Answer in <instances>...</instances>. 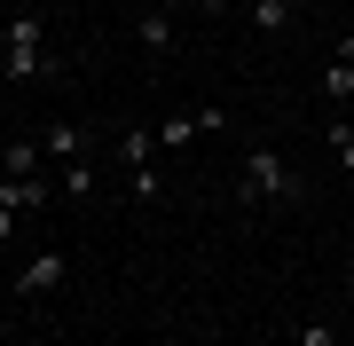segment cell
Instances as JSON below:
<instances>
[{"instance_id": "cell-3", "label": "cell", "mask_w": 354, "mask_h": 346, "mask_svg": "<svg viewBox=\"0 0 354 346\" xmlns=\"http://www.w3.org/2000/svg\"><path fill=\"white\" fill-rule=\"evenodd\" d=\"M0 48H8V71L0 79H55V55L39 48V16H8V32H0Z\"/></svg>"}, {"instance_id": "cell-14", "label": "cell", "mask_w": 354, "mask_h": 346, "mask_svg": "<svg viewBox=\"0 0 354 346\" xmlns=\"http://www.w3.org/2000/svg\"><path fill=\"white\" fill-rule=\"evenodd\" d=\"M330 338H339L330 323H307V331H299V346H330Z\"/></svg>"}, {"instance_id": "cell-2", "label": "cell", "mask_w": 354, "mask_h": 346, "mask_svg": "<svg viewBox=\"0 0 354 346\" xmlns=\"http://www.w3.org/2000/svg\"><path fill=\"white\" fill-rule=\"evenodd\" d=\"M118 173H127L134 205H158V126H142V118L118 126Z\"/></svg>"}, {"instance_id": "cell-12", "label": "cell", "mask_w": 354, "mask_h": 346, "mask_svg": "<svg viewBox=\"0 0 354 346\" xmlns=\"http://www.w3.org/2000/svg\"><path fill=\"white\" fill-rule=\"evenodd\" d=\"M55 189H64V197H87L95 189V166H87V157H79V166H55Z\"/></svg>"}, {"instance_id": "cell-8", "label": "cell", "mask_w": 354, "mask_h": 346, "mask_svg": "<svg viewBox=\"0 0 354 346\" xmlns=\"http://www.w3.org/2000/svg\"><path fill=\"white\" fill-rule=\"evenodd\" d=\"M39 150H48V166H79V157H87V126H48Z\"/></svg>"}, {"instance_id": "cell-17", "label": "cell", "mask_w": 354, "mask_h": 346, "mask_svg": "<svg viewBox=\"0 0 354 346\" xmlns=\"http://www.w3.org/2000/svg\"><path fill=\"white\" fill-rule=\"evenodd\" d=\"M0 71H8V48H0Z\"/></svg>"}, {"instance_id": "cell-6", "label": "cell", "mask_w": 354, "mask_h": 346, "mask_svg": "<svg viewBox=\"0 0 354 346\" xmlns=\"http://www.w3.org/2000/svg\"><path fill=\"white\" fill-rule=\"evenodd\" d=\"M55 197H64V189H55V173H32V181H0V205H8V213H39V205H55Z\"/></svg>"}, {"instance_id": "cell-4", "label": "cell", "mask_w": 354, "mask_h": 346, "mask_svg": "<svg viewBox=\"0 0 354 346\" xmlns=\"http://www.w3.org/2000/svg\"><path fill=\"white\" fill-rule=\"evenodd\" d=\"M64 276H71V252H39L16 268V299H48V291H64Z\"/></svg>"}, {"instance_id": "cell-11", "label": "cell", "mask_w": 354, "mask_h": 346, "mask_svg": "<svg viewBox=\"0 0 354 346\" xmlns=\"http://www.w3.org/2000/svg\"><path fill=\"white\" fill-rule=\"evenodd\" d=\"M299 8H307V0H252V32H260V39H276Z\"/></svg>"}, {"instance_id": "cell-1", "label": "cell", "mask_w": 354, "mask_h": 346, "mask_svg": "<svg viewBox=\"0 0 354 346\" xmlns=\"http://www.w3.org/2000/svg\"><path fill=\"white\" fill-rule=\"evenodd\" d=\"M236 197L244 205H299V173H291V157L276 150V142H252L244 150V166H236Z\"/></svg>"}, {"instance_id": "cell-9", "label": "cell", "mask_w": 354, "mask_h": 346, "mask_svg": "<svg viewBox=\"0 0 354 346\" xmlns=\"http://www.w3.org/2000/svg\"><path fill=\"white\" fill-rule=\"evenodd\" d=\"M134 39L150 55H165V48H174V8H134Z\"/></svg>"}, {"instance_id": "cell-10", "label": "cell", "mask_w": 354, "mask_h": 346, "mask_svg": "<svg viewBox=\"0 0 354 346\" xmlns=\"http://www.w3.org/2000/svg\"><path fill=\"white\" fill-rule=\"evenodd\" d=\"M346 95H354V39H339V55H330V71H323V103L339 110Z\"/></svg>"}, {"instance_id": "cell-13", "label": "cell", "mask_w": 354, "mask_h": 346, "mask_svg": "<svg viewBox=\"0 0 354 346\" xmlns=\"http://www.w3.org/2000/svg\"><path fill=\"white\" fill-rule=\"evenodd\" d=\"M330 150H339V166L354 173V126H339V118H330Z\"/></svg>"}, {"instance_id": "cell-16", "label": "cell", "mask_w": 354, "mask_h": 346, "mask_svg": "<svg viewBox=\"0 0 354 346\" xmlns=\"http://www.w3.org/2000/svg\"><path fill=\"white\" fill-rule=\"evenodd\" d=\"M189 8H197V16H221V8H228V0H189Z\"/></svg>"}, {"instance_id": "cell-15", "label": "cell", "mask_w": 354, "mask_h": 346, "mask_svg": "<svg viewBox=\"0 0 354 346\" xmlns=\"http://www.w3.org/2000/svg\"><path fill=\"white\" fill-rule=\"evenodd\" d=\"M8 236H16V213H8V205H0V244H8Z\"/></svg>"}, {"instance_id": "cell-7", "label": "cell", "mask_w": 354, "mask_h": 346, "mask_svg": "<svg viewBox=\"0 0 354 346\" xmlns=\"http://www.w3.org/2000/svg\"><path fill=\"white\" fill-rule=\"evenodd\" d=\"M32 173H48V150L39 142H8L0 150V181H32Z\"/></svg>"}, {"instance_id": "cell-5", "label": "cell", "mask_w": 354, "mask_h": 346, "mask_svg": "<svg viewBox=\"0 0 354 346\" xmlns=\"http://www.w3.org/2000/svg\"><path fill=\"white\" fill-rule=\"evenodd\" d=\"M213 126H228V110H181V118L158 126V150H189V142H205Z\"/></svg>"}]
</instances>
